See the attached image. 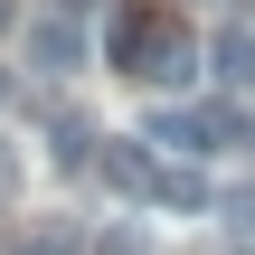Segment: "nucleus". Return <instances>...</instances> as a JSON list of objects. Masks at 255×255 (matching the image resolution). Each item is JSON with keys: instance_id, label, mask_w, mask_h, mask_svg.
Wrapping results in <instances>:
<instances>
[{"instance_id": "2", "label": "nucleus", "mask_w": 255, "mask_h": 255, "mask_svg": "<svg viewBox=\"0 0 255 255\" xmlns=\"http://www.w3.org/2000/svg\"><path fill=\"white\" fill-rule=\"evenodd\" d=\"M142 132H151V142H170V151H189V161H199V151H218V142H227V132H237V123H227V114H180V104H161V114H151V123H142Z\"/></svg>"}, {"instance_id": "3", "label": "nucleus", "mask_w": 255, "mask_h": 255, "mask_svg": "<svg viewBox=\"0 0 255 255\" xmlns=\"http://www.w3.org/2000/svg\"><path fill=\"white\" fill-rule=\"evenodd\" d=\"M28 66H38V76H76V66H85V38H76L57 9H38V19H28Z\"/></svg>"}, {"instance_id": "8", "label": "nucleus", "mask_w": 255, "mask_h": 255, "mask_svg": "<svg viewBox=\"0 0 255 255\" xmlns=\"http://www.w3.org/2000/svg\"><path fill=\"white\" fill-rule=\"evenodd\" d=\"M0 104H9V66H0Z\"/></svg>"}, {"instance_id": "6", "label": "nucleus", "mask_w": 255, "mask_h": 255, "mask_svg": "<svg viewBox=\"0 0 255 255\" xmlns=\"http://www.w3.org/2000/svg\"><path fill=\"white\" fill-rule=\"evenodd\" d=\"M208 57H218V76H227V85H255V28H218V38H208Z\"/></svg>"}, {"instance_id": "9", "label": "nucleus", "mask_w": 255, "mask_h": 255, "mask_svg": "<svg viewBox=\"0 0 255 255\" xmlns=\"http://www.w3.org/2000/svg\"><path fill=\"white\" fill-rule=\"evenodd\" d=\"M47 9H76V0H47Z\"/></svg>"}, {"instance_id": "4", "label": "nucleus", "mask_w": 255, "mask_h": 255, "mask_svg": "<svg viewBox=\"0 0 255 255\" xmlns=\"http://www.w3.org/2000/svg\"><path fill=\"white\" fill-rule=\"evenodd\" d=\"M95 170H104L123 199H151V170H161V161H151V132H123V142H104V151H95Z\"/></svg>"}, {"instance_id": "7", "label": "nucleus", "mask_w": 255, "mask_h": 255, "mask_svg": "<svg viewBox=\"0 0 255 255\" xmlns=\"http://www.w3.org/2000/svg\"><path fill=\"white\" fill-rule=\"evenodd\" d=\"M9 255H76V227H47V237H19Z\"/></svg>"}, {"instance_id": "5", "label": "nucleus", "mask_w": 255, "mask_h": 255, "mask_svg": "<svg viewBox=\"0 0 255 255\" xmlns=\"http://www.w3.org/2000/svg\"><path fill=\"white\" fill-rule=\"evenodd\" d=\"M151 199L161 208H180V218H199V208H218V189L189 170V161H170V170H151Z\"/></svg>"}, {"instance_id": "1", "label": "nucleus", "mask_w": 255, "mask_h": 255, "mask_svg": "<svg viewBox=\"0 0 255 255\" xmlns=\"http://www.w3.org/2000/svg\"><path fill=\"white\" fill-rule=\"evenodd\" d=\"M104 57L123 66V76H161V85H189L199 76V38L180 28V19H161V9H114V38H104Z\"/></svg>"}]
</instances>
